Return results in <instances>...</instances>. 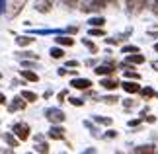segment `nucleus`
Wrapping results in <instances>:
<instances>
[{"label":"nucleus","mask_w":158,"mask_h":154,"mask_svg":"<svg viewBox=\"0 0 158 154\" xmlns=\"http://www.w3.org/2000/svg\"><path fill=\"white\" fill-rule=\"evenodd\" d=\"M26 107V102H23V96L22 98H16L14 100V103L10 106V111H16V109H23Z\"/></svg>","instance_id":"nucleus-8"},{"label":"nucleus","mask_w":158,"mask_h":154,"mask_svg":"<svg viewBox=\"0 0 158 154\" xmlns=\"http://www.w3.org/2000/svg\"><path fill=\"white\" fill-rule=\"evenodd\" d=\"M139 123H141V119H135V121H131L129 125H131V127H135V125H139Z\"/></svg>","instance_id":"nucleus-30"},{"label":"nucleus","mask_w":158,"mask_h":154,"mask_svg":"<svg viewBox=\"0 0 158 154\" xmlns=\"http://www.w3.org/2000/svg\"><path fill=\"white\" fill-rule=\"evenodd\" d=\"M104 102H107V103H113V102H117V98H113V96H109V98H106Z\"/></svg>","instance_id":"nucleus-29"},{"label":"nucleus","mask_w":158,"mask_h":154,"mask_svg":"<svg viewBox=\"0 0 158 154\" xmlns=\"http://www.w3.org/2000/svg\"><path fill=\"white\" fill-rule=\"evenodd\" d=\"M72 86L78 88V90H88L90 86H92V82L86 80V78H74V80H72Z\"/></svg>","instance_id":"nucleus-4"},{"label":"nucleus","mask_w":158,"mask_h":154,"mask_svg":"<svg viewBox=\"0 0 158 154\" xmlns=\"http://www.w3.org/2000/svg\"><path fill=\"white\" fill-rule=\"evenodd\" d=\"M35 8H37L39 12H43V14H47V12L53 8V0H37Z\"/></svg>","instance_id":"nucleus-5"},{"label":"nucleus","mask_w":158,"mask_h":154,"mask_svg":"<svg viewBox=\"0 0 158 154\" xmlns=\"http://www.w3.org/2000/svg\"><path fill=\"white\" fill-rule=\"evenodd\" d=\"M154 8H156L154 12H156V14H158V0H154Z\"/></svg>","instance_id":"nucleus-31"},{"label":"nucleus","mask_w":158,"mask_h":154,"mask_svg":"<svg viewBox=\"0 0 158 154\" xmlns=\"http://www.w3.org/2000/svg\"><path fill=\"white\" fill-rule=\"evenodd\" d=\"M135 152H154V146H139Z\"/></svg>","instance_id":"nucleus-19"},{"label":"nucleus","mask_w":158,"mask_h":154,"mask_svg":"<svg viewBox=\"0 0 158 154\" xmlns=\"http://www.w3.org/2000/svg\"><path fill=\"white\" fill-rule=\"evenodd\" d=\"M90 35H104V29H90Z\"/></svg>","instance_id":"nucleus-24"},{"label":"nucleus","mask_w":158,"mask_h":154,"mask_svg":"<svg viewBox=\"0 0 158 154\" xmlns=\"http://www.w3.org/2000/svg\"><path fill=\"white\" fill-rule=\"evenodd\" d=\"M49 137L51 139H63L64 137V129L63 127H51V131H49Z\"/></svg>","instance_id":"nucleus-6"},{"label":"nucleus","mask_w":158,"mask_h":154,"mask_svg":"<svg viewBox=\"0 0 158 154\" xmlns=\"http://www.w3.org/2000/svg\"><path fill=\"white\" fill-rule=\"evenodd\" d=\"M84 43H86V45H88V49H90V51H94V53L98 51V49H96V45H94V43H90L88 39H84Z\"/></svg>","instance_id":"nucleus-23"},{"label":"nucleus","mask_w":158,"mask_h":154,"mask_svg":"<svg viewBox=\"0 0 158 154\" xmlns=\"http://www.w3.org/2000/svg\"><path fill=\"white\" fill-rule=\"evenodd\" d=\"M152 94H154V92L150 90V88H147V90H143V96H144V98H150V96H152Z\"/></svg>","instance_id":"nucleus-25"},{"label":"nucleus","mask_w":158,"mask_h":154,"mask_svg":"<svg viewBox=\"0 0 158 154\" xmlns=\"http://www.w3.org/2000/svg\"><path fill=\"white\" fill-rule=\"evenodd\" d=\"M113 72V66L111 65H102L96 69V74H111Z\"/></svg>","instance_id":"nucleus-9"},{"label":"nucleus","mask_w":158,"mask_h":154,"mask_svg":"<svg viewBox=\"0 0 158 154\" xmlns=\"http://www.w3.org/2000/svg\"><path fill=\"white\" fill-rule=\"evenodd\" d=\"M45 115L51 123H63L64 121V113L60 111V109H47Z\"/></svg>","instance_id":"nucleus-2"},{"label":"nucleus","mask_w":158,"mask_h":154,"mask_svg":"<svg viewBox=\"0 0 158 154\" xmlns=\"http://www.w3.org/2000/svg\"><path fill=\"white\" fill-rule=\"evenodd\" d=\"M0 103H4V96L2 94H0Z\"/></svg>","instance_id":"nucleus-32"},{"label":"nucleus","mask_w":158,"mask_h":154,"mask_svg":"<svg viewBox=\"0 0 158 154\" xmlns=\"http://www.w3.org/2000/svg\"><path fill=\"white\" fill-rule=\"evenodd\" d=\"M35 150H39V152H49V146H47V143H41V144H35Z\"/></svg>","instance_id":"nucleus-17"},{"label":"nucleus","mask_w":158,"mask_h":154,"mask_svg":"<svg viewBox=\"0 0 158 154\" xmlns=\"http://www.w3.org/2000/svg\"><path fill=\"white\" fill-rule=\"evenodd\" d=\"M63 49H51V57L53 59H63Z\"/></svg>","instance_id":"nucleus-15"},{"label":"nucleus","mask_w":158,"mask_h":154,"mask_svg":"<svg viewBox=\"0 0 158 154\" xmlns=\"http://www.w3.org/2000/svg\"><path fill=\"white\" fill-rule=\"evenodd\" d=\"M127 63H133V65H143L144 63V57L141 53L139 55H133V57H127Z\"/></svg>","instance_id":"nucleus-10"},{"label":"nucleus","mask_w":158,"mask_h":154,"mask_svg":"<svg viewBox=\"0 0 158 154\" xmlns=\"http://www.w3.org/2000/svg\"><path fill=\"white\" fill-rule=\"evenodd\" d=\"M63 2H64L66 6H76V2H78V0H63Z\"/></svg>","instance_id":"nucleus-28"},{"label":"nucleus","mask_w":158,"mask_h":154,"mask_svg":"<svg viewBox=\"0 0 158 154\" xmlns=\"http://www.w3.org/2000/svg\"><path fill=\"white\" fill-rule=\"evenodd\" d=\"M154 49H156V51H158V43H156V45H154Z\"/></svg>","instance_id":"nucleus-34"},{"label":"nucleus","mask_w":158,"mask_h":154,"mask_svg":"<svg viewBox=\"0 0 158 154\" xmlns=\"http://www.w3.org/2000/svg\"><path fill=\"white\" fill-rule=\"evenodd\" d=\"M102 86H104L106 90H115L119 84H117V80H107L106 78V80H102Z\"/></svg>","instance_id":"nucleus-11"},{"label":"nucleus","mask_w":158,"mask_h":154,"mask_svg":"<svg viewBox=\"0 0 158 154\" xmlns=\"http://www.w3.org/2000/svg\"><path fill=\"white\" fill-rule=\"evenodd\" d=\"M90 23H92V26H104L106 20H104V18H92V20H90Z\"/></svg>","instance_id":"nucleus-16"},{"label":"nucleus","mask_w":158,"mask_h":154,"mask_svg":"<svg viewBox=\"0 0 158 154\" xmlns=\"http://www.w3.org/2000/svg\"><path fill=\"white\" fill-rule=\"evenodd\" d=\"M123 90L129 92V94H137V92L141 90V86H139L137 82H123Z\"/></svg>","instance_id":"nucleus-7"},{"label":"nucleus","mask_w":158,"mask_h":154,"mask_svg":"<svg viewBox=\"0 0 158 154\" xmlns=\"http://www.w3.org/2000/svg\"><path fill=\"white\" fill-rule=\"evenodd\" d=\"M152 66H154V69H158V63H152Z\"/></svg>","instance_id":"nucleus-33"},{"label":"nucleus","mask_w":158,"mask_h":154,"mask_svg":"<svg viewBox=\"0 0 158 154\" xmlns=\"http://www.w3.org/2000/svg\"><path fill=\"white\" fill-rule=\"evenodd\" d=\"M125 74H127V76H129V78H137V80H139V78H141V76H139V74H137V72H135V70H133V69H129V70H125Z\"/></svg>","instance_id":"nucleus-21"},{"label":"nucleus","mask_w":158,"mask_h":154,"mask_svg":"<svg viewBox=\"0 0 158 154\" xmlns=\"http://www.w3.org/2000/svg\"><path fill=\"white\" fill-rule=\"evenodd\" d=\"M22 96H23V100H27V102H35V100H37V96H35L33 92H27V90H23Z\"/></svg>","instance_id":"nucleus-13"},{"label":"nucleus","mask_w":158,"mask_h":154,"mask_svg":"<svg viewBox=\"0 0 158 154\" xmlns=\"http://www.w3.org/2000/svg\"><path fill=\"white\" fill-rule=\"evenodd\" d=\"M22 76L26 80H31V82H37V74L35 72H29V70H22Z\"/></svg>","instance_id":"nucleus-12"},{"label":"nucleus","mask_w":158,"mask_h":154,"mask_svg":"<svg viewBox=\"0 0 158 154\" xmlns=\"http://www.w3.org/2000/svg\"><path fill=\"white\" fill-rule=\"evenodd\" d=\"M57 43H59V45H72V43H74V41H72L70 37H57Z\"/></svg>","instance_id":"nucleus-14"},{"label":"nucleus","mask_w":158,"mask_h":154,"mask_svg":"<svg viewBox=\"0 0 158 154\" xmlns=\"http://www.w3.org/2000/svg\"><path fill=\"white\" fill-rule=\"evenodd\" d=\"M27 0H12V4H10V18H14L18 16L20 12L23 10V6H26Z\"/></svg>","instance_id":"nucleus-3"},{"label":"nucleus","mask_w":158,"mask_h":154,"mask_svg":"<svg viewBox=\"0 0 158 154\" xmlns=\"http://www.w3.org/2000/svg\"><path fill=\"white\" fill-rule=\"evenodd\" d=\"M98 121L104 123V125H109V123H111V119H106V117H98Z\"/></svg>","instance_id":"nucleus-26"},{"label":"nucleus","mask_w":158,"mask_h":154,"mask_svg":"<svg viewBox=\"0 0 158 154\" xmlns=\"http://www.w3.org/2000/svg\"><path fill=\"white\" fill-rule=\"evenodd\" d=\"M70 103H72V106H82V100H76V98H72Z\"/></svg>","instance_id":"nucleus-27"},{"label":"nucleus","mask_w":158,"mask_h":154,"mask_svg":"<svg viewBox=\"0 0 158 154\" xmlns=\"http://www.w3.org/2000/svg\"><path fill=\"white\" fill-rule=\"evenodd\" d=\"M123 51H125V53H139V47H133V45H129V47H125Z\"/></svg>","instance_id":"nucleus-22"},{"label":"nucleus","mask_w":158,"mask_h":154,"mask_svg":"<svg viewBox=\"0 0 158 154\" xmlns=\"http://www.w3.org/2000/svg\"><path fill=\"white\" fill-rule=\"evenodd\" d=\"M14 133H16V137L20 140H26L29 137V127L26 125V123H16V125H14Z\"/></svg>","instance_id":"nucleus-1"},{"label":"nucleus","mask_w":158,"mask_h":154,"mask_svg":"<svg viewBox=\"0 0 158 154\" xmlns=\"http://www.w3.org/2000/svg\"><path fill=\"white\" fill-rule=\"evenodd\" d=\"M33 39L31 37H18V45H29Z\"/></svg>","instance_id":"nucleus-18"},{"label":"nucleus","mask_w":158,"mask_h":154,"mask_svg":"<svg viewBox=\"0 0 158 154\" xmlns=\"http://www.w3.org/2000/svg\"><path fill=\"white\" fill-rule=\"evenodd\" d=\"M6 140H8V144H10V146H18V140L12 137V135H6Z\"/></svg>","instance_id":"nucleus-20"}]
</instances>
